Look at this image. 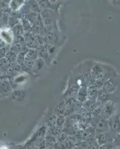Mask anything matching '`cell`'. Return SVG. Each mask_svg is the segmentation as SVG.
I'll list each match as a JSON object with an SVG mask.
<instances>
[{
    "mask_svg": "<svg viewBox=\"0 0 120 149\" xmlns=\"http://www.w3.org/2000/svg\"><path fill=\"white\" fill-rule=\"evenodd\" d=\"M23 64L24 66H26L27 69H29V70H32L33 67L34 66V62L32 60L26 58H25V61H24L23 62Z\"/></svg>",
    "mask_w": 120,
    "mask_h": 149,
    "instance_id": "44dd1931",
    "label": "cell"
},
{
    "mask_svg": "<svg viewBox=\"0 0 120 149\" xmlns=\"http://www.w3.org/2000/svg\"><path fill=\"white\" fill-rule=\"evenodd\" d=\"M107 95H108V94L103 89L97 91V98L99 101H101V102H103V101L106 100L107 98Z\"/></svg>",
    "mask_w": 120,
    "mask_h": 149,
    "instance_id": "e0dca14e",
    "label": "cell"
},
{
    "mask_svg": "<svg viewBox=\"0 0 120 149\" xmlns=\"http://www.w3.org/2000/svg\"><path fill=\"white\" fill-rule=\"evenodd\" d=\"M83 107L87 111L90 112V113H93V110L96 108L97 104L96 102H93V101H90L87 100L84 103Z\"/></svg>",
    "mask_w": 120,
    "mask_h": 149,
    "instance_id": "7c38bea8",
    "label": "cell"
},
{
    "mask_svg": "<svg viewBox=\"0 0 120 149\" xmlns=\"http://www.w3.org/2000/svg\"><path fill=\"white\" fill-rule=\"evenodd\" d=\"M78 90H79V87H78V85H75V86H72V88L69 90V93H68V94L70 95V97L74 96V95H76Z\"/></svg>",
    "mask_w": 120,
    "mask_h": 149,
    "instance_id": "cb8c5ba5",
    "label": "cell"
},
{
    "mask_svg": "<svg viewBox=\"0 0 120 149\" xmlns=\"http://www.w3.org/2000/svg\"><path fill=\"white\" fill-rule=\"evenodd\" d=\"M67 137H68L67 134H66V133H61V134L58 136V138H57V142H58V143L61 144V143L64 142L66 140Z\"/></svg>",
    "mask_w": 120,
    "mask_h": 149,
    "instance_id": "7402d4cb",
    "label": "cell"
},
{
    "mask_svg": "<svg viewBox=\"0 0 120 149\" xmlns=\"http://www.w3.org/2000/svg\"><path fill=\"white\" fill-rule=\"evenodd\" d=\"M5 42H4L3 40H0V49L3 48L4 46H5Z\"/></svg>",
    "mask_w": 120,
    "mask_h": 149,
    "instance_id": "e575fe53",
    "label": "cell"
},
{
    "mask_svg": "<svg viewBox=\"0 0 120 149\" xmlns=\"http://www.w3.org/2000/svg\"><path fill=\"white\" fill-rule=\"evenodd\" d=\"M26 92L22 90H17L12 93L11 100L16 102H22L26 98Z\"/></svg>",
    "mask_w": 120,
    "mask_h": 149,
    "instance_id": "9c48e42d",
    "label": "cell"
},
{
    "mask_svg": "<svg viewBox=\"0 0 120 149\" xmlns=\"http://www.w3.org/2000/svg\"><path fill=\"white\" fill-rule=\"evenodd\" d=\"M14 32L17 35L21 36L23 34V29H22V26H16V27L14 29Z\"/></svg>",
    "mask_w": 120,
    "mask_h": 149,
    "instance_id": "f1b7e54d",
    "label": "cell"
},
{
    "mask_svg": "<svg viewBox=\"0 0 120 149\" xmlns=\"http://www.w3.org/2000/svg\"><path fill=\"white\" fill-rule=\"evenodd\" d=\"M46 127H41V128L38 131H37V137L43 138L44 136V135H45V134H46Z\"/></svg>",
    "mask_w": 120,
    "mask_h": 149,
    "instance_id": "f546056e",
    "label": "cell"
},
{
    "mask_svg": "<svg viewBox=\"0 0 120 149\" xmlns=\"http://www.w3.org/2000/svg\"><path fill=\"white\" fill-rule=\"evenodd\" d=\"M17 53L14 52L10 51L6 53V55H5V58L8 61L9 63H14L17 61Z\"/></svg>",
    "mask_w": 120,
    "mask_h": 149,
    "instance_id": "4fadbf2b",
    "label": "cell"
},
{
    "mask_svg": "<svg viewBox=\"0 0 120 149\" xmlns=\"http://www.w3.org/2000/svg\"><path fill=\"white\" fill-rule=\"evenodd\" d=\"M37 4H38L40 9L42 8L43 10H48V9L51 8V3L49 1H39Z\"/></svg>",
    "mask_w": 120,
    "mask_h": 149,
    "instance_id": "d6986e66",
    "label": "cell"
},
{
    "mask_svg": "<svg viewBox=\"0 0 120 149\" xmlns=\"http://www.w3.org/2000/svg\"><path fill=\"white\" fill-rule=\"evenodd\" d=\"M95 138H96V142H97V144L99 146H105L108 142V135H107V132H99L96 135V137Z\"/></svg>",
    "mask_w": 120,
    "mask_h": 149,
    "instance_id": "52a82bcc",
    "label": "cell"
},
{
    "mask_svg": "<svg viewBox=\"0 0 120 149\" xmlns=\"http://www.w3.org/2000/svg\"><path fill=\"white\" fill-rule=\"evenodd\" d=\"M0 69L4 71H6L9 69V63L8 61L6 60V58H2L0 59Z\"/></svg>",
    "mask_w": 120,
    "mask_h": 149,
    "instance_id": "ffe728a7",
    "label": "cell"
},
{
    "mask_svg": "<svg viewBox=\"0 0 120 149\" xmlns=\"http://www.w3.org/2000/svg\"><path fill=\"white\" fill-rule=\"evenodd\" d=\"M11 90L10 84L8 80H1L0 81V93H8Z\"/></svg>",
    "mask_w": 120,
    "mask_h": 149,
    "instance_id": "30bf717a",
    "label": "cell"
},
{
    "mask_svg": "<svg viewBox=\"0 0 120 149\" xmlns=\"http://www.w3.org/2000/svg\"><path fill=\"white\" fill-rule=\"evenodd\" d=\"M0 149H8V147H6V146H2V147H0Z\"/></svg>",
    "mask_w": 120,
    "mask_h": 149,
    "instance_id": "8d00e7d4",
    "label": "cell"
},
{
    "mask_svg": "<svg viewBox=\"0 0 120 149\" xmlns=\"http://www.w3.org/2000/svg\"><path fill=\"white\" fill-rule=\"evenodd\" d=\"M115 112V105L113 101H106L102 107V114L105 117H111Z\"/></svg>",
    "mask_w": 120,
    "mask_h": 149,
    "instance_id": "7a4b0ae2",
    "label": "cell"
},
{
    "mask_svg": "<svg viewBox=\"0 0 120 149\" xmlns=\"http://www.w3.org/2000/svg\"><path fill=\"white\" fill-rule=\"evenodd\" d=\"M37 57V53L36 52L35 49H30L27 52V53L26 54V58H29V59L32 60L34 61V59H36Z\"/></svg>",
    "mask_w": 120,
    "mask_h": 149,
    "instance_id": "ac0fdd59",
    "label": "cell"
},
{
    "mask_svg": "<svg viewBox=\"0 0 120 149\" xmlns=\"http://www.w3.org/2000/svg\"><path fill=\"white\" fill-rule=\"evenodd\" d=\"M62 131V128H60V127H57L56 125L52 126V127H49V134L50 135L54 136H58Z\"/></svg>",
    "mask_w": 120,
    "mask_h": 149,
    "instance_id": "2e32d148",
    "label": "cell"
},
{
    "mask_svg": "<svg viewBox=\"0 0 120 149\" xmlns=\"http://www.w3.org/2000/svg\"><path fill=\"white\" fill-rule=\"evenodd\" d=\"M7 50L5 47L0 49V59H2V58H5V55H6V53H7Z\"/></svg>",
    "mask_w": 120,
    "mask_h": 149,
    "instance_id": "d6a6232c",
    "label": "cell"
},
{
    "mask_svg": "<svg viewBox=\"0 0 120 149\" xmlns=\"http://www.w3.org/2000/svg\"><path fill=\"white\" fill-rule=\"evenodd\" d=\"M104 83H105V81H103L102 80H96V82H95L94 85L96 90L97 91H98V90H102L104 87Z\"/></svg>",
    "mask_w": 120,
    "mask_h": 149,
    "instance_id": "603a6c76",
    "label": "cell"
},
{
    "mask_svg": "<svg viewBox=\"0 0 120 149\" xmlns=\"http://www.w3.org/2000/svg\"><path fill=\"white\" fill-rule=\"evenodd\" d=\"M65 123H66V117L64 116H58L56 119L55 125L60 128H62L64 126Z\"/></svg>",
    "mask_w": 120,
    "mask_h": 149,
    "instance_id": "9a60e30c",
    "label": "cell"
},
{
    "mask_svg": "<svg viewBox=\"0 0 120 149\" xmlns=\"http://www.w3.org/2000/svg\"><path fill=\"white\" fill-rule=\"evenodd\" d=\"M0 37L5 43L10 44L13 41V32L8 29H4L0 31Z\"/></svg>",
    "mask_w": 120,
    "mask_h": 149,
    "instance_id": "5b68a950",
    "label": "cell"
},
{
    "mask_svg": "<svg viewBox=\"0 0 120 149\" xmlns=\"http://www.w3.org/2000/svg\"><path fill=\"white\" fill-rule=\"evenodd\" d=\"M87 149H89V148H87Z\"/></svg>",
    "mask_w": 120,
    "mask_h": 149,
    "instance_id": "74e56055",
    "label": "cell"
},
{
    "mask_svg": "<svg viewBox=\"0 0 120 149\" xmlns=\"http://www.w3.org/2000/svg\"><path fill=\"white\" fill-rule=\"evenodd\" d=\"M54 113L57 116H64L66 113V106L64 102H61L57 106V107L54 110Z\"/></svg>",
    "mask_w": 120,
    "mask_h": 149,
    "instance_id": "8fae6325",
    "label": "cell"
},
{
    "mask_svg": "<svg viewBox=\"0 0 120 149\" xmlns=\"http://www.w3.org/2000/svg\"><path fill=\"white\" fill-rule=\"evenodd\" d=\"M110 127L109 125V121L107 120L105 118L101 119L99 120H97L96 124L95 125V128L97 131L101 133H105L108 130V128Z\"/></svg>",
    "mask_w": 120,
    "mask_h": 149,
    "instance_id": "277c9868",
    "label": "cell"
},
{
    "mask_svg": "<svg viewBox=\"0 0 120 149\" xmlns=\"http://www.w3.org/2000/svg\"><path fill=\"white\" fill-rule=\"evenodd\" d=\"M42 17H43V20L44 25H45L46 26H49V25L52 23V19L51 18H50V16H49L48 10H44V11L43 12Z\"/></svg>",
    "mask_w": 120,
    "mask_h": 149,
    "instance_id": "5bb4252c",
    "label": "cell"
},
{
    "mask_svg": "<svg viewBox=\"0 0 120 149\" xmlns=\"http://www.w3.org/2000/svg\"><path fill=\"white\" fill-rule=\"evenodd\" d=\"M72 149H82V148H81V147H79L78 146H77V145H75V146Z\"/></svg>",
    "mask_w": 120,
    "mask_h": 149,
    "instance_id": "d590c367",
    "label": "cell"
},
{
    "mask_svg": "<svg viewBox=\"0 0 120 149\" xmlns=\"http://www.w3.org/2000/svg\"><path fill=\"white\" fill-rule=\"evenodd\" d=\"M26 76L25 75H20V76L17 77L15 80V82L17 84H21L24 83V81H26Z\"/></svg>",
    "mask_w": 120,
    "mask_h": 149,
    "instance_id": "1f68e13d",
    "label": "cell"
},
{
    "mask_svg": "<svg viewBox=\"0 0 120 149\" xmlns=\"http://www.w3.org/2000/svg\"><path fill=\"white\" fill-rule=\"evenodd\" d=\"M110 128L113 130H119L120 129V117L118 116H112L109 121Z\"/></svg>",
    "mask_w": 120,
    "mask_h": 149,
    "instance_id": "ba28073f",
    "label": "cell"
},
{
    "mask_svg": "<svg viewBox=\"0 0 120 149\" xmlns=\"http://www.w3.org/2000/svg\"><path fill=\"white\" fill-rule=\"evenodd\" d=\"M43 64H44V61L42 58H37V61H36V63H34V65H35L37 70H41V69L43 68Z\"/></svg>",
    "mask_w": 120,
    "mask_h": 149,
    "instance_id": "484cf974",
    "label": "cell"
},
{
    "mask_svg": "<svg viewBox=\"0 0 120 149\" xmlns=\"http://www.w3.org/2000/svg\"><path fill=\"white\" fill-rule=\"evenodd\" d=\"M77 101L80 103H84L87 101V87L86 86H81L77 93Z\"/></svg>",
    "mask_w": 120,
    "mask_h": 149,
    "instance_id": "8992f818",
    "label": "cell"
},
{
    "mask_svg": "<svg viewBox=\"0 0 120 149\" xmlns=\"http://www.w3.org/2000/svg\"><path fill=\"white\" fill-rule=\"evenodd\" d=\"M90 75L95 80H102L105 75V72L102 65L98 63L93 65L90 69Z\"/></svg>",
    "mask_w": 120,
    "mask_h": 149,
    "instance_id": "6da1fadb",
    "label": "cell"
},
{
    "mask_svg": "<svg viewBox=\"0 0 120 149\" xmlns=\"http://www.w3.org/2000/svg\"><path fill=\"white\" fill-rule=\"evenodd\" d=\"M31 9L32 11L36 12V13H39V12H40V8L38 4L37 3L32 4L31 6Z\"/></svg>",
    "mask_w": 120,
    "mask_h": 149,
    "instance_id": "4dcf8cb0",
    "label": "cell"
},
{
    "mask_svg": "<svg viewBox=\"0 0 120 149\" xmlns=\"http://www.w3.org/2000/svg\"><path fill=\"white\" fill-rule=\"evenodd\" d=\"M103 90L106 92L107 94H113L116 93L117 90V84L114 79H108L104 83Z\"/></svg>",
    "mask_w": 120,
    "mask_h": 149,
    "instance_id": "3957f363",
    "label": "cell"
},
{
    "mask_svg": "<svg viewBox=\"0 0 120 149\" xmlns=\"http://www.w3.org/2000/svg\"><path fill=\"white\" fill-rule=\"evenodd\" d=\"M56 119H57V117H56L55 116H52L50 118L48 119V120L46 121V123H47V125H49V127L55 125Z\"/></svg>",
    "mask_w": 120,
    "mask_h": 149,
    "instance_id": "d4e9b609",
    "label": "cell"
},
{
    "mask_svg": "<svg viewBox=\"0 0 120 149\" xmlns=\"http://www.w3.org/2000/svg\"><path fill=\"white\" fill-rule=\"evenodd\" d=\"M54 49H55V47L54 46H49V48H48V51L47 52L49 53H53L54 52Z\"/></svg>",
    "mask_w": 120,
    "mask_h": 149,
    "instance_id": "836d02e7",
    "label": "cell"
},
{
    "mask_svg": "<svg viewBox=\"0 0 120 149\" xmlns=\"http://www.w3.org/2000/svg\"><path fill=\"white\" fill-rule=\"evenodd\" d=\"M22 1H13L10 3V6L14 10H17V9L20 8L19 5H22Z\"/></svg>",
    "mask_w": 120,
    "mask_h": 149,
    "instance_id": "83f0119b",
    "label": "cell"
},
{
    "mask_svg": "<svg viewBox=\"0 0 120 149\" xmlns=\"http://www.w3.org/2000/svg\"><path fill=\"white\" fill-rule=\"evenodd\" d=\"M25 58H26V54H24L23 52H20L17 55V61L18 62L19 64H22V63H23L24 61H25Z\"/></svg>",
    "mask_w": 120,
    "mask_h": 149,
    "instance_id": "4316f807",
    "label": "cell"
}]
</instances>
